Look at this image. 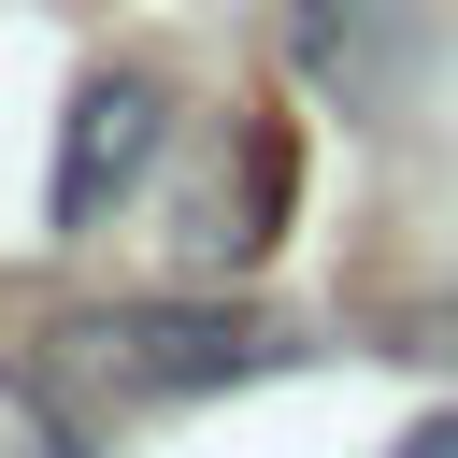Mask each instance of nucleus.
I'll return each instance as SVG.
<instances>
[{"label":"nucleus","instance_id":"obj_1","mask_svg":"<svg viewBox=\"0 0 458 458\" xmlns=\"http://www.w3.org/2000/svg\"><path fill=\"white\" fill-rule=\"evenodd\" d=\"M72 344H86V372L114 401H200V386H258V372L301 358L272 315H229V301H114Z\"/></svg>","mask_w":458,"mask_h":458},{"label":"nucleus","instance_id":"obj_2","mask_svg":"<svg viewBox=\"0 0 458 458\" xmlns=\"http://www.w3.org/2000/svg\"><path fill=\"white\" fill-rule=\"evenodd\" d=\"M157 129H172V100H157L143 72H86V86H72V114H57V243H86V229L157 172Z\"/></svg>","mask_w":458,"mask_h":458},{"label":"nucleus","instance_id":"obj_3","mask_svg":"<svg viewBox=\"0 0 458 458\" xmlns=\"http://www.w3.org/2000/svg\"><path fill=\"white\" fill-rule=\"evenodd\" d=\"M0 458H72V444H57L43 415H29V386H0Z\"/></svg>","mask_w":458,"mask_h":458},{"label":"nucleus","instance_id":"obj_4","mask_svg":"<svg viewBox=\"0 0 458 458\" xmlns=\"http://www.w3.org/2000/svg\"><path fill=\"white\" fill-rule=\"evenodd\" d=\"M401 458H458V415H429V429H401Z\"/></svg>","mask_w":458,"mask_h":458}]
</instances>
